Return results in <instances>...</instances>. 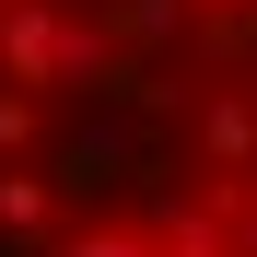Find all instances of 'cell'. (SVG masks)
I'll list each match as a JSON object with an SVG mask.
<instances>
[{
	"instance_id": "1",
	"label": "cell",
	"mask_w": 257,
	"mask_h": 257,
	"mask_svg": "<svg viewBox=\"0 0 257 257\" xmlns=\"http://www.w3.org/2000/svg\"><path fill=\"white\" fill-rule=\"evenodd\" d=\"M0 257H257V0H0Z\"/></svg>"
}]
</instances>
